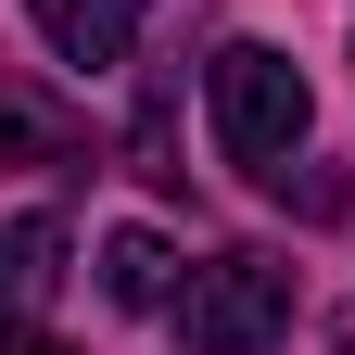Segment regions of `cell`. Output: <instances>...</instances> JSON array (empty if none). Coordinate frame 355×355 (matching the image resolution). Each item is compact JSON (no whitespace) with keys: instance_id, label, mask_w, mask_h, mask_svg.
<instances>
[{"instance_id":"6da1fadb","label":"cell","mask_w":355,"mask_h":355,"mask_svg":"<svg viewBox=\"0 0 355 355\" xmlns=\"http://www.w3.org/2000/svg\"><path fill=\"white\" fill-rule=\"evenodd\" d=\"M216 153L241 178H292V153H304V76H292V51H266V38L216 51Z\"/></svg>"},{"instance_id":"7a4b0ae2","label":"cell","mask_w":355,"mask_h":355,"mask_svg":"<svg viewBox=\"0 0 355 355\" xmlns=\"http://www.w3.org/2000/svg\"><path fill=\"white\" fill-rule=\"evenodd\" d=\"M279 330H292V266L279 254L191 266V292H178V343H191V355H266Z\"/></svg>"},{"instance_id":"3957f363","label":"cell","mask_w":355,"mask_h":355,"mask_svg":"<svg viewBox=\"0 0 355 355\" xmlns=\"http://www.w3.org/2000/svg\"><path fill=\"white\" fill-rule=\"evenodd\" d=\"M26 13H38V38H51L76 76H102V64L140 51V0H26Z\"/></svg>"},{"instance_id":"277c9868","label":"cell","mask_w":355,"mask_h":355,"mask_svg":"<svg viewBox=\"0 0 355 355\" xmlns=\"http://www.w3.org/2000/svg\"><path fill=\"white\" fill-rule=\"evenodd\" d=\"M64 216H0V318H38L51 304V279H64Z\"/></svg>"},{"instance_id":"5b68a950","label":"cell","mask_w":355,"mask_h":355,"mask_svg":"<svg viewBox=\"0 0 355 355\" xmlns=\"http://www.w3.org/2000/svg\"><path fill=\"white\" fill-rule=\"evenodd\" d=\"M64 153H76V114L38 102L26 76H0V165H64Z\"/></svg>"},{"instance_id":"8992f818","label":"cell","mask_w":355,"mask_h":355,"mask_svg":"<svg viewBox=\"0 0 355 355\" xmlns=\"http://www.w3.org/2000/svg\"><path fill=\"white\" fill-rule=\"evenodd\" d=\"M102 292H114V304H178V254H165L153 229H114V241H102Z\"/></svg>"},{"instance_id":"52a82bcc","label":"cell","mask_w":355,"mask_h":355,"mask_svg":"<svg viewBox=\"0 0 355 355\" xmlns=\"http://www.w3.org/2000/svg\"><path fill=\"white\" fill-rule=\"evenodd\" d=\"M0 355H64L51 330H26V318H0Z\"/></svg>"},{"instance_id":"ba28073f","label":"cell","mask_w":355,"mask_h":355,"mask_svg":"<svg viewBox=\"0 0 355 355\" xmlns=\"http://www.w3.org/2000/svg\"><path fill=\"white\" fill-rule=\"evenodd\" d=\"M343 355H355V304H343Z\"/></svg>"}]
</instances>
